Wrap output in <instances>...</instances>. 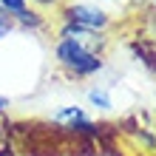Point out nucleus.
<instances>
[{
	"mask_svg": "<svg viewBox=\"0 0 156 156\" xmlns=\"http://www.w3.org/2000/svg\"><path fill=\"white\" fill-rule=\"evenodd\" d=\"M54 60L60 62V68H66L71 77H94L97 71H102V57L82 45L71 43L66 37H57V45H54Z\"/></svg>",
	"mask_w": 156,
	"mask_h": 156,
	"instance_id": "nucleus-1",
	"label": "nucleus"
},
{
	"mask_svg": "<svg viewBox=\"0 0 156 156\" xmlns=\"http://www.w3.org/2000/svg\"><path fill=\"white\" fill-rule=\"evenodd\" d=\"M62 23H71V26L102 34L111 26V12L105 6L94 3V0H66L62 3Z\"/></svg>",
	"mask_w": 156,
	"mask_h": 156,
	"instance_id": "nucleus-2",
	"label": "nucleus"
},
{
	"mask_svg": "<svg viewBox=\"0 0 156 156\" xmlns=\"http://www.w3.org/2000/svg\"><path fill=\"white\" fill-rule=\"evenodd\" d=\"M45 26V17L40 14V9H34V6H29L26 12H20L14 17V29H43Z\"/></svg>",
	"mask_w": 156,
	"mask_h": 156,
	"instance_id": "nucleus-3",
	"label": "nucleus"
},
{
	"mask_svg": "<svg viewBox=\"0 0 156 156\" xmlns=\"http://www.w3.org/2000/svg\"><path fill=\"white\" fill-rule=\"evenodd\" d=\"M88 102L94 108H99V111H111L114 108V99H111V94L105 88H91L88 91Z\"/></svg>",
	"mask_w": 156,
	"mask_h": 156,
	"instance_id": "nucleus-4",
	"label": "nucleus"
},
{
	"mask_svg": "<svg viewBox=\"0 0 156 156\" xmlns=\"http://www.w3.org/2000/svg\"><path fill=\"white\" fill-rule=\"evenodd\" d=\"M0 9H3L6 14H12V20H14L20 12L29 9V0H0Z\"/></svg>",
	"mask_w": 156,
	"mask_h": 156,
	"instance_id": "nucleus-5",
	"label": "nucleus"
},
{
	"mask_svg": "<svg viewBox=\"0 0 156 156\" xmlns=\"http://www.w3.org/2000/svg\"><path fill=\"white\" fill-rule=\"evenodd\" d=\"M12 31H14V20H12V14H6L3 9H0V40H6Z\"/></svg>",
	"mask_w": 156,
	"mask_h": 156,
	"instance_id": "nucleus-6",
	"label": "nucleus"
},
{
	"mask_svg": "<svg viewBox=\"0 0 156 156\" xmlns=\"http://www.w3.org/2000/svg\"><path fill=\"white\" fill-rule=\"evenodd\" d=\"M34 3V9H51V6H60L66 3V0H29V6Z\"/></svg>",
	"mask_w": 156,
	"mask_h": 156,
	"instance_id": "nucleus-7",
	"label": "nucleus"
},
{
	"mask_svg": "<svg viewBox=\"0 0 156 156\" xmlns=\"http://www.w3.org/2000/svg\"><path fill=\"white\" fill-rule=\"evenodd\" d=\"M3 111H9V99L0 94V114H3Z\"/></svg>",
	"mask_w": 156,
	"mask_h": 156,
	"instance_id": "nucleus-8",
	"label": "nucleus"
}]
</instances>
